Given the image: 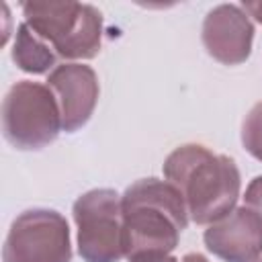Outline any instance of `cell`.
Listing matches in <instances>:
<instances>
[{"mask_svg": "<svg viewBox=\"0 0 262 262\" xmlns=\"http://www.w3.org/2000/svg\"><path fill=\"white\" fill-rule=\"evenodd\" d=\"M164 174L174 184L199 225H211L229 215L239 196V170L227 156L203 145H180L164 162Z\"/></svg>", "mask_w": 262, "mask_h": 262, "instance_id": "cell-1", "label": "cell"}, {"mask_svg": "<svg viewBox=\"0 0 262 262\" xmlns=\"http://www.w3.org/2000/svg\"><path fill=\"white\" fill-rule=\"evenodd\" d=\"M123 250L131 260L143 254H170L188 225L180 190L164 180L143 178L121 196Z\"/></svg>", "mask_w": 262, "mask_h": 262, "instance_id": "cell-2", "label": "cell"}, {"mask_svg": "<svg viewBox=\"0 0 262 262\" xmlns=\"http://www.w3.org/2000/svg\"><path fill=\"white\" fill-rule=\"evenodd\" d=\"M25 23L68 59H90L100 49L102 18L90 4L25 2Z\"/></svg>", "mask_w": 262, "mask_h": 262, "instance_id": "cell-3", "label": "cell"}, {"mask_svg": "<svg viewBox=\"0 0 262 262\" xmlns=\"http://www.w3.org/2000/svg\"><path fill=\"white\" fill-rule=\"evenodd\" d=\"M61 129V113L49 86L16 82L2 102V131L16 149H41Z\"/></svg>", "mask_w": 262, "mask_h": 262, "instance_id": "cell-4", "label": "cell"}, {"mask_svg": "<svg viewBox=\"0 0 262 262\" xmlns=\"http://www.w3.org/2000/svg\"><path fill=\"white\" fill-rule=\"evenodd\" d=\"M78 252L86 262H119L123 250L121 196L111 188H96L74 203Z\"/></svg>", "mask_w": 262, "mask_h": 262, "instance_id": "cell-5", "label": "cell"}, {"mask_svg": "<svg viewBox=\"0 0 262 262\" xmlns=\"http://www.w3.org/2000/svg\"><path fill=\"white\" fill-rule=\"evenodd\" d=\"M4 262H70L68 221L49 209H31L14 219L2 250Z\"/></svg>", "mask_w": 262, "mask_h": 262, "instance_id": "cell-6", "label": "cell"}, {"mask_svg": "<svg viewBox=\"0 0 262 262\" xmlns=\"http://www.w3.org/2000/svg\"><path fill=\"white\" fill-rule=\"evenodd\" d=\"M59 113L61 129L72 133L80 129L92 115L98 100V80L92 68L82 63H61L47 80Z\"/></svg>", "mask_w": 262, "mask_h": 262, "instance_id": "cell-7", "label": "cell"}, {"mask_svg": "<svg viewBox=\"0 0 262 262\" xmlns=\"http://www.w3.org/2000/svg\"><path fill=\"white\" fill-rule=\"evenodd\" d=\"M254 27L250 16L233 4L215 6L203 23V43L211 57L225 66H237L252 51Z\"/></svg>", "mask_w": 262, "mask_h": 262, "instance_id": "cell-8", "label": "cell"}, {"mask_svg": "<svg viewBox=\"0 0 262 262\" xmlns=\"http://www.w3.org/2000/svg\"><path fill=\"white\" fill-rule=\"evenodd\" d=\"M203 237L209 252L225 262H256L262 254V219L244 205L211 223Z\"/></svg>", "mask_w": 262, "mask_h": 262, "instance_id": "cell-9", "label": "cell"}, {"mask_svg": "<svg viewBox=\"0 0 262 262\" xmlns=\"http://www.w3.org/2000/svg\"><path fill=\"white\" fill-rule=\"evenodd\" d=\"M12 59L16 66L31 74H43L55 66V51L47 45L27 23L18 25L16 41L12 47Z\"/></svg>", "mask_w": 262, "mask_h": 262, "instance_id": "cell-10", "label": "cell"}, {"mask_svg": "<svg viewBox=\"0 0 262 262\" xmlns=\"http://www.w3.org/2000/svg\"><path fill=\"white\" fill-rule=\"evenodd\" d=\"M242 143L256 160L262 162V102L254 104L248 113L242 127Z\"/></svg>", "mask_w": 262, "mask_h": 262, "instance_id": "cell-11", "label": "cell"}, {"mask_svg": "<svg viewBox=\"0 0 262 262\" xmlns=\"http://www.w3.org/2000/svg\"><path fill=\"white\" fill-rule=\"evenodd\" d=\"M246 207L252 209L260 219H262V176L254 178L250 186L246 188Z\"/></svg>", "mask_w": 262, "mask_h": 262, "instance_id": "cell-12", "label": "cell"}, {"mask_svg": "<svg viewBox=\"0 0 262 262\" xmlns=\"http://www.w3.org/2000/svg\"><path fill=\"white\" fill-rule=\"evenodd\" d=\"M129 262H178V260L168 254H143V256L131 258Z\"/></svg>", "mask_w": 262, "mask_h": 262, "instance_id": "cell-13", "label": "cell"}, {"mask_svg": "<svg viewBox=\"0 0 262 262\" xmlns=\"http://www.w3.org/2000/svg\"><path fill=\"white\" fill-rule=\"evenodd\" d=\"M244 10L250 16H254L258 23H262V0H258V2H244Z\"/></svg>", "mask_w": 262, "mask_h": 262, "instance_id": "cell-14", "label": "cell"}, {"mask_svg": "<svg viewBox=\"0 0 262 262\" xmlns=\"http://www.w3.org/2000/svg\"><path fill=\"white\" fill-rule=\"evenodd\" d=\"M182 262H209V260L205 256H201V254H186L182 258Z\"/></svg>", "mask_w": 262, "mask_h": 262, "instance_id": "cell-15", "label": "cell"}, {"mask_svg": "<svg viewBox=\"0 0 262 262\" xmlns=\"http://www.w3.org/2000/svg\"><path fill=\"white\" fill-rule=\"evenodd\" d=\"M256 262H262V260H256Z\"/></svg>", "mask_w": 262, "mask_h": 262, "instance_id": "cell-16", "label": "cell"}]
</instances>
